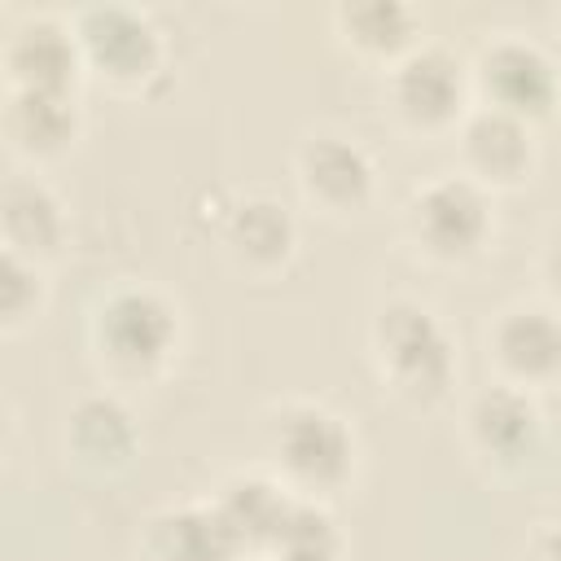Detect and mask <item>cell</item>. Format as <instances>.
Returning <instances> with one entry per match:
<instances>
[{
	"mask_svg": "<svg viewBox=\"0 0 561 561\" xmlns=\"http://www.w3.org/2000/svg\"><path fill=\"white\" fill-rule=\"evenodd\" d=\"M543 267H548V280H552V289L561 294V232L552 237V245H548V263H543Z\"/></svg>",
	"mask_w": 561,
	"mask_h": 561,
	"instance_id": "obj_23",
	"label": "cell"
},
{
	"mask_svg": "<svg viewBox=\"0 0 561 561\" xmlns=\"http://www.w3.org/2000/svg\"><path fill=\"white\" fill-rule=\"evenodd\" d=\"M9 127L26 149H57L75 131V101L70 92L18 88L9 101Z\"/></svg>",
	"mask_w": 561,
	"mask_h": 561,
	"instance_id": "obj_18",
	"label": "cell"
},
{
	"mask_svg": "<svg viewBox=\"0 0 561 561\" xmlns=\"http://www.w3.org/2000/svg\"><path fill=\"white\" fill-rule=\"evenodd\" d=\"M408 219H412L416 241L434 259H469L491 232L486 193L465 175H443L416 188Z\"/></svg>",
	"mask_w": 561,
	"mask_h": 561,
	"instance_id": "obj_3",
	"label": "cell"
},
{
	"mask_svg": "<svg viewBox=\"0 0 561 561\" xmlns=\"http://www.w3.org/2000/svg\"><path fill=\"white\" fill-rule=\"evenodd\" d=\"M298 180L311 202L329 210H355L373 193V162L346 136H316L298 153Z\"/></svg>",
	"mask_w": 561,
	"mask_h": 561,
	"instance_id": "obj_6",
	"label": "cell"
},
{
	"mask_svg": "<svg viewBox=\"0 0 561 561\" xmlns=\"http://www.w3.org/2000/svg\"><path fill=\"white\" fill-rule=\"evenodd\" d=\"M9 66H13L18 88L66 92L75 79V39L53 22H35L13 39Z\"/></svg>",
	"mask_w": 561,
	"mask_h": 561,
	"instance_id": "obj_14",
	"label": "cell"
},
{
	"mask_svg": "<svg viewBox=\"0 0 561 561\" xmlns=\"http://www.w3.org/2000/svg\"><path fill=\"white\" fill-rule=\"evenodd\" d=\"M79 44L88 48V57L118 75V79H136L153 66L158 57V35L145 18H136L131 9H88L79 22Z\"/></svg>",
	"mask_w": 561,
	"mask_h": 561,
	"instance_id": "obj_10",
	"label": "cell"
},
{
	"mask_svg": "<svg viewBox=\"0 0 561 561\" xmlns=\"http://www.w3.org/2000/svg\"><path fill=\"white\" fill-rule=\"evenodd\" d=\"M482 88L495 110L526 118H539L557 101V70L552 61L526 44V39H500L482 53Z\"/></svg>",
	"mask_w": 561,
	"mask_h": 561,
	"instance_id": "obj_5",
	"label": "cell"
},
{
	"mask_svg": "<svg viewBox=\"0 0 561 561\" xmlns=\"http://www.w3.org/2000/svg\"><path fill=\"white\" fill-rule=\"evenodd\" d=\"M0 307H4V316H22L31 302H35V294H39V276L18 259V250H4V267H0Z\"/></svg>",
	"mask_w": 561,
	"mask_h": 561,
	"instance_id": "obj_21",
	"label": "cell"
},
{
	"mask_svg": "<svg viewBox=\"0 0 561 561\" xmlns=\"http://www.w3.org/2000/svg\"><path fill=\"white\" fill-rule=\"evenodd\" d=\"M373 346H377L381 373L399 394L430 403L451 386V373H456L451 342L421 302H408V298L386 302L373 320Z\"/></svg>",
	"mask_w": 561,
	"mask_h": 561,
	"instance_id": "obj_1",
	"label": "cell"
},
{
	"mask_svg": "<svg viewBox=\"0 0 561 561\" xmlns=\"http://www.w3.org/2000/svg\"><path fill=\"white\" fill-rule=\"evenodd\" d=\"M228 245L250 263H280L294 245V219L272 197H250L228 215Z\"/></svg>",
	"mask_w": 561,
	"mask_h": 561,
	"instance_id": "obj_17",
	"label": "cell"
},
{
	"mask_svg": "<svg viewBox=\"0 0 561 561\" xmlns=\"http://www.w3.org/2000/svg\"><path fill=\"white\" fill-rule=\"evenodd\" d=\"M96 342L123 368H153L175 342V311L153 289H118L96 311Z\"/></svg>",
	"mask_w": 561,
	"mask_h": 561,
	"instance_id": "obj_4",
	"label": "cell"
},
{
	"mask_svg": "<svg viewBox=\"0 0 561 561\" xmlns=\"http://www.w3.org/2000/svg\"><path fill=\"white\" fill-rule=\"evenodd\" d=\"M215 508L224 513V522L232 526V535H237V543L245 552V548H272L276 543L294 500L280 495V486L267 482V478H237V482L224 486Z\"/></svg>",
	"mask_w": 561,
	"mask_h": 561,
	"instance_id": "obj_13",
	"label": "cell"
},
{
	"mask_svg": "<svg viewBox=\"0 0 561 561\" xmlns=\"http://www.w3.org/2000/svg\"><path fill=\"white\" fill-rule=\"evenodd\" d=\"M491 351L517 381H543L561 368V320L543 307H513L491 329Z\"/></svg>",
	"mask_w": 561,
	"mask_h": 561,
	"instance_id": "obj_9",
	"label": "cell"
},
{
	"mask_svg": "<svg viewBox=\"0 0 561 561\" xmlns=\"http://www.w3.org/2000/svg\"><path fill=\"white\" fill-rule=\"evenodd\" d=\"M342 22L355 44L364 48H399L412 31V13L394 0H368V4H346Z\"/></svg>",
	"mask_w": 561,
	"mask_h": 561,
	"instance_id": "obj_20",
	"label": "cell"
},
{
	"mask_svg": "<svg viewBox=\"0 0 561 561\" xmlns=\"http://www.w3.org/2000/svg\"><path fill=\"white\" fill-rule=\"evenodd\" d=\"M267 561H333L337 557V539H333V522L324 508L294 500L276 543L267 548Z\"/></svg>",
	"mask_w": 561,
	"mask_h": 561,
	"instance_id": "obj_19",
	"label": "cell"
},
{
	"mask_svg": "<svg viewBox=\"0 0 561 561\" xmlns=\"http://www.w3.org/2000/svg\"><path fill=\"white\" fill-rule=\"evenodd\" d=\"M4 232H9V250H53L61 241V206L57 197L31 180V175H13L4 184Z\"/></svg>",
	"mask_w": 561,
	"mask_h": 561,
	"instance_id": "obj_16",
	"label": "cell"
},
{
	"mask_svg": "<svg viewBox=\"0 0 561 561\" xmlns=\"http://www.w3.org/2000/svg\"><path fill=\"white\" fill-rule=\"evenodd\" d=\"M149 552L158 561H237L241 543L215 504H180L149 522Z\"/></svg>",
	"mask_w": 561,
	"mask_h": 561,
	"instance_id": "obj_8",
	"label": "cell"
},
{
	"mask_svg": "<svg viewBox=\"0 0 561 561\" xmlns=\"http://www.w3.org/2000/svg\"><path fill=\"white\" fill-rule=\"evenodd\" d=\"M465 158L482 180H522L530 167V131L517 114H504L495 105H482L465 118Z\"/></svg>",
	"mask_w": 561,
	"mask_h": 561,
	"instance_id": "obj_12",
	"label": "cell"
},
{
	"mask_svg": "<svg viewBox=\"0 0 561 561\" xmlns=\"http://www.w3.org/2000/svg\"><path fill=\"white\" fill-rule=\"evenodd\" d=\"M530 561H561V517L543 522L530 539Z\"/></svg>",
	"mask_w": 561,
	"mask_h": 561,
	"instance_id": "obj_22",
	"label": "cell"
},
{
	"mask_svg": "<svg viewBox=\"0 0 561 561\" xmlns=\"http://www.w3.org/2000/svg\"><path fill=\"white\" fill-rule=\"evenodd\" d=\"M272 456L302 486H337L351 473V430L320 403H289L272 421Z\"/></svg>",
	"mask_w": 561,
	"mask_h": 561,
	"instance_id": "obj_2",
	"label": "cell"
},
{
	"mask_svg": "<svg viewBox=\"0 0 561 561\" xmlns=\"http://www.w3.org/2000/svg\"><path fill=\"white\" fill-rule=\"evenodd\" d=\"M394 105L412 123H447L460 105V66L443 48H421L394 70Z\"/></svg>",
	"mask_w": 561,
	"mask_h": 561,
	"instance_id": "obj_11",
	"label": "cell"
},
{
	"mask_svg": "<svg viewBox=\"0 0 561 561\" xmlns=\"http://www.w3.org/2000/svg\"><path fill=\"white\" fill-rule=\"evenodd\" d=\"M70 443L92 465H118L136 447L131 412L110 394H92V399L75 403V412H70Z\"/></svg>",
	"mask_w": 561,
	"mask_h": 561,
	"instance_id": "obj_15",
	"label": "cell"
},
{
	"mask_svg": "<svg viewBox=\"0 0 561 561\" xmlns=\"http://www.w3.org/2000/svg\"><path fill=\"white\" fill-rule=\"evenodd\" d=\"M469 434L491 460L517 465L539 447V408L517 386H491L469 403Z\"/></svg>",
	"mask_w": 561,
	"mask_h": 561,
	"instance_id": "obj_7",
	"label": "cell"
}]
</instances>
